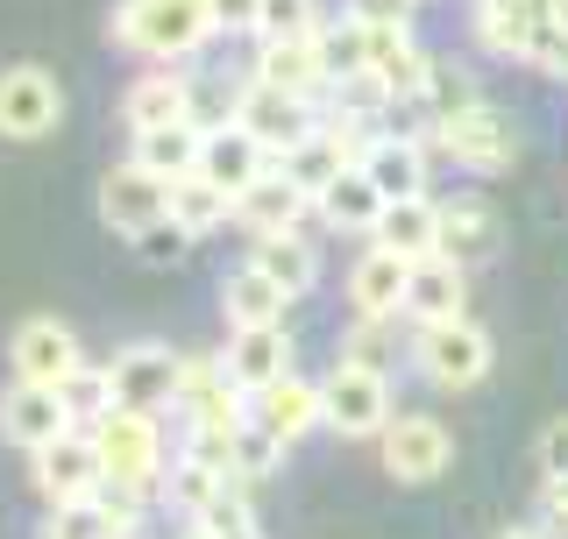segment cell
Here are the masks:
<instances>
[{"label":"cell","mask_w":568,"mask_h":539,"mask_svg":"<svg viewBox=\"0 0 568 539\" xmlns=\"http://www.w3.org/2000/svg\"><path fill=\"white\" fill-rule=\"evenodd\" d=\"M106 43L129 50V58H150V64L200 58V50L213 43L206 0H114V14H106Z\"/></svg>","instance_id":"cell-1"},{"label":"cell","mask_w":568,"mask_h":539,"mask_svg":"<svg viewBox=\"0 0 568 539\" xmlns=\"http://www.w3.org/2000/svg\"><path fill=\"white\" fill-rule=\"evenodd\" d=\"M426 150H434V164H462V171H476V177H497V171L519 164L526 129H519L511 106L469 100V106H455V114H440L434 129H426Z\"/></svg>","instance_id":"cell-2"},{"label":"cell","mask_w":568,"mask_h":539,"mask_svg":"<svg viewBox=\"0 0 568 539\" xmlns=\"http://www.w3.org/2000/svg\"><path fill=\"white\" fill-rule=\"evenodd\" d=\"M100 447V469L106 482H121V490H150V482H164L171 469V440H164V426H156V411H129V405H114L106 419L85 426Z\"/></svg>","instance_id":"cell-3"},{"label":"cell","mask_w":568,"mask_h":539,"mask_svg":"<svg viewBox=\"0 0 568 539\" xmlns=\"http://www.w3.org/2000/svg\"><path fill=\"white\" fill-rule=\"evenodd\" d=\"M390 411V369H363V363H334L320 376V426L334 440H377Z\"/></svg>","instance_id":"cell-4"},{"label":"cell","mask_w":568,"mask_h":539,"mask_svg":"<svg viewBox=\"0 0 568 539\" xmlns=\"http://www.w3.org/2000/svg\"><path fill=\"white\" fill-rule=\"evenodd\" d=\"M413 363H419V376L434 390H476L490 376V363H497V340H490V327H476L469 313H455V319L419 327Z\"/></svg>","instance_id":"cell-5"},{"label":"cell","mask_w":568,"mask_h":539,"mask_svg":"<svg viewBox=\"0 0 568 539\" xmlns=\"http://www.w3.org/2000/svg\"><path fill=\"white\" fill-rule=\"evenodd\" d=\"M106 376H114V405L129 411H178V384H185V355L171 348V340H129V348H114V363H106Z\"/></svg>","instance_id":"cell-6"},{"label":"cell","mask_w":568,"mask_h":539,"mask_svg":"<svg viewBox=\"0 0 568 539\" xmlns=\"http://www.w3.org/2000/svg\"><path fill=\"white\" fill-rule=\"evenodd\" d=\"M377 455H384L390 482H440L448 461H455V434L434 419V411H398V419L377 434Z\"/></svg>","instance_id":"cell-7"},{"label":"cell","mask_w":568,"mask_h":539,"mask_svg":"<svg viewBox=\"0 0 568 539\" xmlns=\"http://www.w3.org/2000/svg\"><path fill=\"white\" fill-rule=\"evenodd\" d=\"M64 121V85L50 64H8L0 71V142H43Z\"/></svg>","instance_id":"cell-8"},{"label":"cell","mask_w":568,"mask_h":539,"mask_svg":"<svg viewBox=\"0 0 568 539\" xmlns=\"http://www.w3.org/2000/svg\"><path fill=\"white\" fill-rule=\"evenodd\" d=\"M29 482H36V497H50V505H79V497H100V447L85 426H71V434H58L50 447H36L29 455Z\"/></svg>","instance_id":"cell-9"},{"label":"cell","mask_w":568,"mask_h":539,"mask_svg":"<svg viewBox=\"0 0 568 539\" xmlns=\"http://www.w3.org/2000/svg\"><path fill=\"white\" fill-rule=\"evenodd\" d=\"M100 221L114 227V235H150V227L171 221V177L142 171V164H114L100 177Z\"/></svg>","instance_id":"cell-10"},{"label":"cell","mask_w":568,"mask_h":539,"mask_svg":"<svg viewBox=\"0 0 568 539\" xmlns=\"http://www.w3.org/2000/svg\"><path fill=\"white\" fill-rule=\"evenodd\" d=\"M8 363H14L22 384H64V376L85 363L79 327H64L58 313H29L22 327H14V340H8Z\"/></svg>","instance_id":"cell-11"},{"label":"cell","mask_w":568,"mask_h":539,"mask_svg":"<svg viewBox=\"0 0 568 539\" xmlns=\"http://www.w3.org/2000/svg\"><path fill=\"white\" fill-rule=\"evenodd\" d=\"M58 434H71V411L58 398V384H22V376H14V384L0 390V440L36 455V447H50Z\"/></svg>","instance_id":"cell-12"},{"label":"cell","mask_w":568,"mask_h":539,"mask_svg":"<svg viewBox=\"0 0 568 539\" xmlns=\"http://www.w3.org/2000/svg\"><path fill=\"white\" fill-rule=\"evenodd\" d=\"M235 121H242V129L256 135L271 156H284V150H298V142L313 135V121H320V100H292V93H271V85H256V79H248V85H242V106H235Z\"/></svg>","instance_id":"cell-13"},{"label":"cell","mask_w":568,"mask_h":539,"mask_svg":"<svg viewBox=\"0 0 568 539\" xmlns=\"http://www.w3.org/2000/svg\"><path fill=\"white\" fill-rule=\"evenodd\" d=\"M263 171H277V156L263 150V142L248 135L242 121H221V129L200 135V177H206V185H221L227 200H242V192L256 185Z\"/></svg>","instance_id":"cell-14"},{"label":"cell","mask_w":568,"mask_h":539,"mask_svg":"<svg viewBox=\"0 0 568 539\" xmlns=\"http://www.w3.org/2000/svg\"><path fill=\"white\" fill-rule=\"evenodd\" d=\"M248 79H256V85H271V93H292V100L327 93L320 35H277V43H256V64H248Z\"/></svg>","instance_id":"cell-15"},{"label":"cell","mask_w":568,"mask_h":539,"mask_svg":"<svg viewBox=\"0 0 568 539\" xmlns=\"http://www.w3.org/2000/svg\"><path fill=\"white\" fill-rule=\"evenodd\" d=\"M221 363H227V376H235L248 398H256V390H271L277 376L298 369L292 363V334H284V327H227Z\"/></svg>","instance_id":"cell-16"},{"label":"cell","mask_w":568,"mask_h":539,"mask_svg":"<svg viewBox=\"0 0 568 539\" xmlns=\"http://www.w3.org/2000/svg\"><path fill=\"white\" fill-rule=\"evenodd\" d=\"M405 277H413V263L369 242L348 270V313L355 319H398L405 313Z\"/></svg>","instance_id":"cell-17"},{"label":"cell","mask_w":568,"mask_h":539,"mask_svg":"<svg viewBox=\"0 0 568 539\" xmlns=\"http://www.w3.org/2000/svg\"><path fill=\"white\" fill-rule=\"evenodd\" d=\"M369 29V22H363ZM369 79L384 85V100L390 106H405V100H419L426 93V71H434V58L413 43V29H369Z\"/></svg>","instance_id":"cell-18"},{"label":"cell","mask_w":568,"mask_h":539,"mask_svg":"<svg viewBox=\"0 0 568 539\" xmlns=\"http://www.w3.org/2000/svg\"><path fill=\"white\" fill-rule=\"evenodd\" d=\"M405 313H413V327L469 313V270L448 263V256H419L413 277H405Z\"/></svg>","instance_id":"cell-19"},{"label":"cell","mask_w":568,"mask_h":539,"mask_svg":"<svg viewBox=\"0 0 568 539\" xmlns=\"http://www.w3.org/2000/svg\"><path fill=\"white\" fill-rule=\"evenodd\" d=\"M426 164H434L426 135H377L363 150V171L377 177L384 200H434V192H426Z\"/></svg>","instance_id":"cell-20"},{"label":"cell","mask_w":568,"mask_h":539,"mask_svg":"<svg viewBox=\"0 0 568 539\" xmlns=\"http://www.w3.org/2000/svg\"><path fill=\"white\" fill-rule=\"evenodd\" d=\"M497 242H505V227H497V206L490 200H440V256L448 263H484V256H497Z\"/></svg>","instance_id":"cell-21"},{"label":"cell","mask_w":568,"mask_h":539,"mask_svg":"<svg viewBox=\"0 0 568 539\" xmlns=\"http://www.w3.org/2000/svg\"><path fill=\"white\" fill-rule=\"evenodd\" d=\"M384 206H390V200L377 192V177H369L363 164H348L327 192H313V213L334 227V235H369V227L384 221Z\"/></svg>","instance_id":"cell-22"},{"label":"cell","mask_w":568,"mask_h":539,"mask_svg":"<svg viewBox=\"0 0 568 539\" xmlns=\"http://www.w3.org/2000/svg\"><path fill=\"white\" fill-rule=\"evenodd\" d=\"M298 213H313V200L292 185V177H284V164H277V171H263L256 185H248L242 200H235V221L248 227V242H256V235H292Z\"/></svg>","instance_id":"cell-23"},{"label":"cell","mask_w":568,"mask_h":539,"mask_svg":"<svg viewBox=\"0 0 568 539\" xmlns=\"http://www.w3.org/2000/svg\"><path fill=\"white\" fill-rule=\"evenodd\" d=\"M369 242L390 248V256H405V263L440 256V200H390L384 221L369 227Z\"/></svg>","instance_id":"cell-24"},{"label":"cell","mask_w":568,"mask_h":539,"mask_svg":"<svg viewBox=\"0 0 568 539\" xmlns=\"http://www.w3.org/2000/svg\"><path fill=\"white\" fill-rule=\"evenodd\" d=\"M256 419L271 426V434L292 447V440H306L313 426H320V376H277L271 390H256Z\"/></svg>","instance_id":"cell-25"},{"label":"cell","mask_w":568,"mask_h":539,"mask_svg":"<svg viewBox=\"0 0 568 539\" xmlns=\"http://www.w3.org/2000/svg\"><path fill=\"white\" fill-rule=\"evenodd\" d=\"M221 313H227V327H284L292 298H284L256 263H235V270L221 277Z\"/></svg>","instance_id":"cell-26"},{"label":"cell","mask_w":568,"mask_h":539,"mask_svg":"<svg viewBox=\"0 0 568 539\" xmlns=\"http://www.w3.org/2000/svg\"><path fill=\"white\" fill-rule=\"evenodd\" d=\"M248 263H256L284 298H306L320 284V248L298 235V227H292V235H256V242H248Z\"/></svg>","instance_id":"cell-27"},{"label":"cell","mask_w":568,"mask_h":539,"mask_svg":"<svg viewBox=\"0 0 568 539\" xmlns=\"http://www.w3.org/2000/svg\"><path fill=\"white\" fill-rule=\"evenodd\" d=\"M185 106H192V85L178 79L171 64L142 71L129 93H121V114H129V129H164V121H185Z\"/></svg>","instance_id":"cell-28"},{"label":"cell","mask_w":568,"mask_h":539,"mask_svg":"<svg viewBox=\"0 0 568 539\" xmlns=\"http://www.w3.org/2000/svg\"><path fill=\"white\" fill-rule=\"evenodd\" d=\"M200 135L206 129H192V121H164V129H135V156L129 164H142V171H156V177H192L200 171Z\"/></svg>","instance_id":"cell-29"},{"label":"cell","mask_w":568,"mask_h":539,"mask_svg":"<svg viewBox=\"0 0 568 539\" xmlns=\"http://www.w3.org/2000/svg\"><path fill=\"white\" fill-rule=\"evenodd\" d=\"M277 164H284V177H292V185H298V192H306V200H313V192H327L334 177H342V171L355 164V156H348L342 142H334V135H327V129H320V121H313V135L298 142V150H284Z\"/></svg>","instance_id":"cell-30"},{"label":"cell","mask_w":568,"mask_h":539,"mask_svg":"<svg viewBox=\"0 0 568 539\" xmlns=\"http://www.w3.org/2000/svg\"><path fill=\"white\" fill-rule=\"evenodd\" d=\"M227 490H235V476L213 469V461H200V455H178L171 469H164V505L185 511V518H200L213 497H227Z\"/></svg>","instance_id":"cell-31"},{"label":"cell","mask_w":568,"mask_h":539,"mask_svg":"<svg viewBox=\"0 0 568 539\" xmlns=\"http://www.w3.org/2000/svg\"><path fill=\"white\" fill-rule=\"evenodd\" d=\"M171 221L185 227L192 242H206L213 227H227V221H235V200H227L221 185H206V177L192 171V177H178V185H171Z\"/></svg>","instance_id":"cell-32"},{"label":"cell","mask_w":568,"mask_h":539,"mask_svg":"<svg viewBox=\"0 0 568 539\" xmlns=\"http://www.w3.org/2000/svg\"><path fill=\"white\" fill-rule=\"evenodd\" d=\"M532 35L540 22L519 8V0H476V43L497 50V58H532Z\"/></svg>","instance_id":"cell-33"},{"label":"cell","mask_w":568,"mask_h":539,"mask_svg":"<svg viewBox=\"0 0 568 539\" xmlns=\"http://www.w3.org/2000/svg\"><path fill=\"white\" fill-rule=\"evenodd\" d=\"M320 64H327V85L363 79V64H369V29L355 22V14H342V22H320Z\"/></svg>","instance_id":"cell-34"},{"label":"cell","mask_w":568,"mask_h":539,"mask_svg":"<svg viewBox=\"0 0 568 539\" xmlns=\"http://www.w3.org/2000/svg\"><path fill=\"white\" fill-rule=\"evenodd\" d=\"M58 398H64V411H71V426H93V419H106V411H114V376L93 369V363H79V369L58 384Z\"/></svg>","instance_id":"cell-35"},{"label":"cell","mask_w":568,"mask_h":539,"mask_svg":"<svg viewBox=\"0 0 568 539\" xmlns=\"http://www.w3.org/2000/svg\"><path fill=\"white\" fill-rule=\"evenodd\" d=\"M43 539H121V526H114V511H106L100 497H79V505H50Z\"/></svg>","instance_id":"cell-36"},{"label":"cell","mask_w":568,"mask_h":539,"mask_svg":"<svg viewBox=\"0 0 568 539\" xmlns=\"http://www.w3.org/2000/svg\"><path fill=\"white\" fill-rule=\"evenodd\" d=\"M277 461H284V440H277V434H271L263 419H248L242 434H235V482L248 490V482L277 476Z\"/></svg>","instance_id":"cell-37"},{"label":"cell","mask_w":568,"mask_h":539,"mask_svg":"<svg viewBox=\"0 0 568 539\" xmlns=\"http://www.w3.org/2000/svg\"><path fill=\"white\" fill-rule=\"evenodd\" d=\"M192 532H200V539H263L256 511H248V497H242V482L227 497H213V505L192 518Z\"/></svg>","instance_id":"cell-38"},{"label":"cell","mask_w":568,"mask_h":539,"mask_svg":"<svg viewBox=\"0 0 568 539\" xmlns=\"http://www.w3.org/2000/svg\"><path fill=\"white\" fill-rule=\"evenodd\" d=\"M390 355H398V334H390V319H355V327L342 334V363L390 369Z\"/></svg>","instance_id":"cell-39"},{"label":"cell","mask_w":568,"mask_h":539,"mask_svg":"<svg viewBox=\"0 0 568 539\" xmlns=\"http://www.w3.org/2000/svg\"><path fill=\"white\" fill-rule=\"evenodd\" d=\"M256 35L277 43V35H320V0H263Z\"/></svg>","instance_id":"cell-40"},{"label":"cell","mask_w":568,"mask_h":539,"mask_svg":"<svg viewBox=\"0 0 568 539\" xmlns=\"http://www.w3.org/2000/svg\"><path fill=\"white\" fill-rule=\"evenodd\" d=\"M419 100L434 106V121H440V114H455V106H469V100H484V93H476V85L462 79L455 64H440V58H434V71H426V93H419Z\"/></svg>","instance_id":"cell-41"},{"label":"cell","mask_w":568,"mask_h":539,"mask_svg":"<svg viewBox=\"0 0 568 539\" xmlns=\"http://www.w3.org/2000/svg\"><path fill=\"white\" fill-rule=\"evenodd\" d=\"M532 461H540V482H568V411L540 426V447H532Z\"/></svg>","instance_id":"cell-42"},{"label":"cell","mask_w":568,"mask_h":539,"mask_svg":"<svg viewBox=\"0 0 568 539\" xmlns=\"http://www.w3.org/2000/svg\"><path fill=\"white\" fill-rule=\"evenodd\" d=\"M129 248H135L142 263H178V256H185V248H192V235H185V227H178V221H164V227H150V235H135Z\"/></svg>","instance_id":"cell-43"},{"label":"cell","mask_w":568,"mask_h":539,"mask_svg":"<svg viewBox=\"0 0 568 539\" xmlns=\"http://www.w3.org/2000/svg\"><path fill=\"white\" fill-rule=\"evenodd\" d=\"M348 14H355V22H369V29H413L419 0H348Z\"/></svg>","instance_id":"cell-44"},{"label":"cell","mask_w":568,"mask_h":539,"mask_svg":"<svg viewBox=\"0 0 568 539\" xmlns=\"http://www.w3.org/2000/svg\"><path fill=\"white\" fill-rule=\"evenodd\" d=\"M532 64L568 85V29L561 22H540V35H532Z\"/></svg>","instance_id":"cell-45"},{"label":"cell","mask_w":568,"mask_h":539,"mask_svg":"<svg viewBox=\"0 0 568 539\" xmlns=\"http://www.w3.org/2000/svg\"><path fill=\"white\" fill-rule=\"evenodd\" d=\"M256 14H263V0H206V22L213 35H256Z\"/></svg>","instance_id":"cell-46"},{"label":"cell","mask_w":568,"mask_h":539,"mask_svg":"<svg viewBox=\"0 0 568 539\" xmlns=\"http://www.w3.org/2000/svg\"><path fill=\"white\" fill-rule=\"evenodd\" d=\"M540 532L568 539V482H547V490H540Z\"/></svg>","instance_id":"cell-47"},{"label":"cell","mask_w":568,"mask_h":539,"mask_svg":"<svg viewBox=\"0 0 568 539\" xmlns=\"http://www.w3.org/2000/svg\"><path fill=\"white\" fill-rule=\"evenodd\" d=\"M519 8L532 14V22H555V8H561V0H519Z\"/></svg>","instance_id":"cell-48"},{"label":"cell","mask_w":568,"mask_h":539,"mask_svg":"<svg viewBox=\"0 0 568 539\" xmlns=\"http://www.w3.org/2000/svg\"><path fill=\"white\" fill-rule=\"evenodd\" d=\"M505 539H547V532H540V526H511Z\"/></svg>","instance_id":"cell-49"},{"label":"cell","mask_w":568,"mask_h":539,"mask_svg":"<svg viewBox=\"0 0 568 539\" xmlns=\"http://www.w3.org/2000/svg\"><path fill=\"white\" fill-rule=\"evenodd\" d=\"M555 22H561V29H568V0H561V8H555Z\"/></svg>","instance_id":"cell-50"}]
</instances>
